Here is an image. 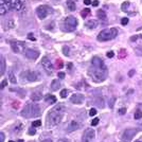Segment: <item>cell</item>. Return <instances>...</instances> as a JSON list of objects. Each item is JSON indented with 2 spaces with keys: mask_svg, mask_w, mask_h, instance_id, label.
<instances>
[{
  "mask_svg": "<svg viewBox=\"0 0 142 142\" xmlns=\"http://www.w3.org/2000/svg\"><path fill=\"white\" fill-rule=\"evenodd\" d=\"M88 74L92 79L93 82L102 83L106 77H107V68L104 65V62L98 57L94 56L91 60V66L88 70Z\"/></svg>",
  "mask_w": 142,
  "mask_h": 142,
  "instance_id": "6da1fadb",
  "label": "cell"
},
{
  "mask_svg": "<svg viewBox=\"0 0 142 142\" xmlns=\"http://www.w3.org/2000/svg\"><path fill=\"white\" fill-rule=\"evenodd\" d=\"M65 111H66V108L63 104H58V105H55L54 107L48 113V116H47V122H48V126L49 127H52V126H55L57 125L64 115H65Z\"/></svg>",
  "mask_w": 142,
  "mask_h": 142,
  "instance_id": "7a4b0ae2",
  "label": "cell"
},
{
  "mask_svg": "<svg viewBox=\"0 0 142 142\" xmlns=\"http://www.w3.org/2000/svg\"><path fill=\"white\" fill-rule=\"evenodd\" d=\"M40 107L35 103H27L24 105L23 109L21 110V116L26 119L30 118H36L40 116Z\"/></svg>",
  "mask_w": 142,
  "mask_h": 142,
  "instance_id": "3957f363",
  "label": "cell"
},
{
  "mask_svg": "<svg viewBox=\"0 0 142 142\" xmlns=\"http://www.w3.org/2000/svg\"><path fill=\"white\" fill-rule=\"evenodd\" d=\"M117 35H118L117 28H110V29H107V30H103L98 35V40H100V42L111 40L117 36Z\"/></svg>",
  "mask_w": 142,
  "mask_h": 142,
  "instance_id": "277c9868",
  "label": "cell"
},
{
  "mask_svg": "<svg viewBox=\"0 0 142 142\" xmlns=\"http://www.w3.org/2000/svg\"><path fill=\"white\" fill-rule=\"evenodd\" d=\"M78 27V19L74 16H68L62 23V30L65 32H72Z\"/></svg>",
  "mask_w": 142,
  "mask_h": 142,
  "instance_id": "5b68a950",
  "label": "cell"
},
{
  "mask_svg": "<svg viewBox=\"0 0 142 142\" xmlns=\"http://www.w3.org/2000/svg\"><path fill=\"white\" fill-rule=\"evenodd\" d=\"M21 78L29 82H35L42 80L40 74L38 72H35V71H24V72L21 73Z\"/></svg>",
  "mask_w": 142,
  "mask_h": 142,
  "instance_id": "8992f818",
  "label": "cell"
},
{
  "mask_svg": "<svg viewBox=\"0 0 142 142\" xmlns=\"http://www.w3.org/2000/svg\"><path fill=\"white\" fill-rule=\"evenodd\" d=\"M53 11L50 7L48 6H39L37 9H36V14L37 16L40 18V19H45L48 17L49 14H51Z\"/></svg>",
  "mask_w": 142,
  "mask_h": 142,
  "instance_id": "52a82bcc",
  "label": "cell"
},
{
  "mask_svg": "<svg viewBox=\"0 0 142 142\" xmlns=\"http://www.w3.org/2000/svg\"><path fill=\"white\" fill-rule=\"evenodd\" d=\"M137 131L138 130L136 128H127V129H125L123 131V134H122V140H123V142H129L136 136Z\"/></svg>",
  "mask_w": 142,
  "mask_h": 142,
  "instance_id": "ba28073f",
  "label": "cell"
},
{
  "mask_svg": "<svg viewBox=\"0 0 142 142\" xmlns=\"http://www.w3.org/2000/svg\"><path fill=\"white\" fill-rule=\"evenodd\" d=\"M42 66L44 68V70L46 71L49 75H51L53 73V64L51 63V60L47 56L43 57V59H42Z\"/></svg>",
  "mask_w": 142,
  "mask_h": 142,
  "instance_id": "9c48e42d",
  "label": "cell"
},
{
  "mask_svg": "<svg viewBox=\"0 0 142 142\" xmlns=\"http://www.w3.org/2000/svg\"><path fill=\"white\" fill-rule=\"evenodd\" d=\"M11 47H12V50L15 52V53H20L24 50L26 48V44L23 42H18V40H13L11 42Z\"/></svg>",
  "mask_w": 142,
  "mask_h": 142,
  "instance_id": "30bf717a",
  "label": "cell"
},
{
  "mask_svg": "<svg viewBox=\"0 0 142 142\" xmlns=\"http://www.w3.org/2000/svg\"><path fill=\"white\" fill-rule=\"evenodd\" d=\"M94 137H95V131L91 128H88V129L85 130V133L83 135L82 142H92Z\"/></svg>",
  "mask_w": 142,
  "mask_h": 142,
  "instance_id": "8fae6325",
  "label": "cell"
},
{
  "mask_svg": "<svg viewBox=\"0 0 142 142\" xmlns=\"http://www.w3.org/2000/svg\"><path fill=\"white\" fill-rule=\"evenodd\" d=\"M84 95L81 94V93H74L72 94V97H71L70 101L71 103H73V104H82L84 102Z\"/></svg>",
  "mask_w": 142,
  "mask_h": 142,
  "instance_id": "7c38bea8",
  "label": "cell"
},
{
  "mask_svg": "<svg viewBox=\"0 0 142 142\" xmlns=\"http://www.w3.org/2000/svg\"><path fill=\"white\" fill-rule=\"evenodd\" d=\"M24 55H26V57H28L30 59H36L39 56V53H38V51H35L32 49H27L24 51Z\"/></svg>",
  "mask_w": 142,
  "mask_h": 142,
  "instance_id": "4fadbf2b",
  "label": "cell"
},
{
  "mask_svg": "<svg viewBox=\"0 0 142 142\" xmlns=\"http://www.w3.org/2000/svg\"><path fill=\"white\" fill-rule=\"evenodd\" d=\"M23 4H24V0H12V2H11L12 9L17 10V11H20L21 8L23 7Z\"/></svg>",
  "mask_w": 142,
  "mask_h": 142,
  "instance_id": "5bb4252c",
  "label": "cell"
},
{
  "mask_svg": "<svg viewBox=\"0 0 142 142\" xmlns=\"http://www.w3.org/2000/svg\"><path fill=\"white\" fill-rule=\"evenodd\" d=\"M80 127H81V123H79L78 121H72L68 125V131H74V130L79 129Z\"/></svg>",
  "mask_w": 142,
  "mask_h": 142,
  "instance_id": "9a60e30c",
  "label": "cell"
},
{
  "mask_svg": "<svg viewBox=\"0 0 142 142\" xmlns=\"http://www.w3.org/2000/svg\"><path fill=\"white\" fill-rule=\"evenodd\" d=\"M86 27L88 29H90V30H93V29H95L98 27V21L94 20V19H90V20H88L86 22Z\"/></svg>",
  "mask_w": 142,
  "mask_h": 142,
  "instance_id": "2e32d148",
  "label": "cell"
},
{
  "mask_svg": "<svg viewBox=\"0 0 142 142\" xmlns=\"http://www.w3.org/2000/svg\"><path fill=\"white\" fill-rule=\"evenodd\" d=\"M31 99H32V101H34V102H37V101H40L42 99H43V94H42V92H33L32 94H31Z\"/></svg>",
  "mask_w": 142,
  "mask_h": 142,
  "instance_id": "e0dca14e",
  "label": "cell"
},
{
  "mask_svg": "<svg viewBox=\"0 0 142 142\" xmlns=\"http://www.w3.org/2000/svg\"><path fill=\"white\" fill-rule=\"evenodd\" d=\"M45 101L48 103V104H54L56 102V98L55 95L53 94H46L45 95Z\"/></svg>",
  "mask_w": 142,
  "mask_h": 142,
  "instance_id": "ac0fdd59",
  "label": "cell"
},
{
  "mask_svg": "<svg viewBox=\"0 0 142 142\" xmlns=\"http://www.w3.org/2000/svg\"><path fill=\"white\" fill-rule=\"evenodd\" d=\"M66 4H67L68 10L71 11V12H73V11L75 10V8H77V7H75V2L73 1V0H67Z\"/></svg>",
  "mask_w": 142,
  "mask_h": 142,
  "instance_id": "d6986e66",
  "label": "cell"
},
{
  "mask_svg": "<svg viewBox=\"0 0 142 142\" xmlns=\"http://www.w3.org/2000/svg\"><path fill=\"white\" fill-rule=\"evenodd\" d=\"M4 71H6V63H4L3 57L1 56V57H0V74L3 75Z\"/></svg>",
  "mask_w": 142,
  "mask_h": 142,
  "instance_id": "ffe728a7",
  "label": "cell"
},
{
  "mask_svg": "<svg viewBox=\"0 0 142 142\" xmlns=\"http://www.w3.org/2000/svg\"><path fill=\"white\" fill-rule=\"evenodd\" d=\"M58 88H60V83H59L58 80H54V81L51 83V89L55 91V90H57Z\"/></svg>",
  "mask_w": 142,
  "mask_h": 142,
  "instance_id": "44dd1931",
  "label": "cell"
},
{
  "mask_svg": "<svg viewBox=\"0 0 142 142\" xmlns=\"http://www.w3.org/2000/svg\"><path fill=\"white\" fill-rule=\"evenodd\" d=\"M129 6H130V2L125 1V2H123V3H122V6H121V10H122L123 12H127V11H128Z\"/></svg>",
  "mask_w": 142,
  "mask_h": 142,
  "instance_id": "7402d4cb",
  "label": "cell"
},
{
  "mask_svg": "<svg viewBox=\"0 0 142 142\" xmlns=\"http://www.w3.org/2000/svg\"><path fill=\"white\" fill-rule=\"evenodd\" d=\"M97 16H98V18H100V19H105V18H106V13H105L103 10H99V11L97 12Z\"/></svg>",
  "mask_w": 142,
  "mask_h": 142,
  "instance_id": "603a6c76",
  "label": "cell"
},
{
  "mask_svg": "<svg viewBox=\"0 0 142 142\" xmlns=\"http://www.w3.org/2000/svg\"><path fill=\"white\" fill-rule=\"evenodd\" d=\"M134 117H135V119H136V120L141 119V118H142V111H141L140 109H138V110L135 113V116H134Z\"/></svg>",
  "mask_w": 142,
  "mask_h": 142,
  "instance_id": "cb8c5ba5",
  "label": "cell"
},
{
  "mask_svg": "<svg viewBox=\"0 0 142 142\" xmlns=\"http://www.w3.org/2000/svg\"><path fill=\"white\" fill-rule=\"evenodd\" d=\"M10 81H11L12 84H16L17 83V80H16V78H15L13 72H10Z\"/></svg>",
  "mask_w": 142,
  "mask_h": 142,
  "instance_id": "d4e9b609",
  "label": "cell"
},
{
  "mask_svg": "<svg viewBox=\"0 0 142 142\" xmlns=\"http://www.w3.org/2000/svg\"><path fill=\"white\" fill-rule=\"evenodd\" d=\"M89 14H90V10L89 9H84L82 11V17H84V18H86L87 15H89Z\"/></svg>",
  "mask_w": 142,
  "mask_h": 142,
  "instance_id": "484cf974",
  "label": "cell"
},
{
  "mask_svg": "<svg viewBox=\"0 0 142 142\" xmlns=\"http://www.w3.org/2000/svg\"><path fill=\"white\" fill-rule=\"evenodd\" d=\"M63 66H64L63 62H62L60 59H57V60H56V63H55V67H56L57 69H62V68H63Z\"/></svg>",
  "mask_w": 142,
  "mask_h": 142,
  "instance_id": "4316f807",
  "label": "cell"
},
{
  "mask_svg": "<svg viewBox=\"0 0 142 142\" xmlns=\"http://www.w3.org/2000/svg\"><path fill=\"white\" fill-rule=\"evenodd\" d=\"M67 95H68V90L67 89H63L60 91V98L62 99H65V98H67Z\"/></svg>",
  "mask_w": 142,
  "mask_h": 142,
  "instance_id": "83f0119b",
  "label": "cell"
},
{
  "mask_svg": "<svg viewBox=\"0 0 142 142\" xmlns=\"http://www.w3.org/2000/svg\"><path fill=\"white\" fill-rule=\"evenodd\" d=\"M32 125H33V127H39V126L42 125V121H40V120H37V121H34V122L32 123Z\"/></svg>",
  "mask_w": 142,
  "mask_h": 142,
  "instance_id": "f1b7e54d",
  "label": "cell"
},
{
  "mask_svg": "<svg viewBox=\"0 0 142 142\" xmlns=\"http://www.w3.org/2000/svg\"><path fill=\"white\" fill-rule=\"evenodd\" d=\"M63 52H64V54H65L66 56H69V47L65 46V47L63 48Z\"/></svg>",
  "mask_w": 142,
  "mask_h": 142,
  "instance_id": "f546056e",
  "label": "cell"
},
{
  "mask_svg": "<svg viewBox=\"0 0 142 142\" xmlns=\"http://www.w3.org/2000/svg\"><path fill=\"white\" fill-rule=\"evenodd\" d=\"M35 133H36V129H35V127H32V128H30V129H29V131H28V135H30V136H33V135H35Z\"/></svg>",
  "mask_w": 142,
  "mask_h": 142,
  "instance_id": "4dcf8cb0",
  "label": "cell"
},
{
  "mask_svg": "<svg viewBox=\"0 0 142 142\" xmlns=\"http://www.w3.org/2000/svg\"><path fill=\"white\" fill-rule=\"evenodd\" d=\"M115 101H116V99H115V98H111V99L109 100V103H108V105H109V107H110V108H113V107H114Z\"/></svg>",
  "mask_w": 142,
  "mask_h": 142,
  "instance_id": "1f68e13d",
  "label": "cell"
},
{
  "mask_svg": "<svg viewBox=\"0 0 142 142\" xmlns=\"http://www.w3.org/2000/svg\"><path fill=\"white\" fill-rule=\"evenodd\" d=\"M28 38H29L30 40H32V42H35V40H36V38L34 37V35H33L32 33H29V34H28Z\"/></svg>",
  "mask_w": 142,
  "mask_h": 142,
  "instance_id": "d6a6232c",
  "label": "cell"
},
{
  "mask_svg": "<svg viewBox=\"0 0 142 142\" xmlns=\"http://www.w3.org/2000/svg\"><path fill=\"white\" fill-rule=\"evenodd\" d=\"M127 23H128V18L125 17V18H122V19H121V24H122V26H126Z\"/></svg>",
  "mask_w": 142,
  "mask_h": 142,
  "instance_id": "836d02e7",
  "label": "cell"
},
{
  "mask_svg": "<svg viewBox=\"0 0 142 142\" xmlns=\"http://www.w3.org/2000/svg\"><path fill=\"white\" fill-rule=\"evenodd\" d=\"M95 114H97V109L95 108H91L90 109V111H89V116H95Z\"/></svg>",
  "mask_w": 142,
  "mask_h": 142,
  "instance_id": "e575fe53",
  "label": "cell"
},
{
  "mask_svg": "<svg viewBox=\"0 0 142 142\" xmlns=\"http://www.w3.org/2000/svg\"><path fill=\"white\" fill-rule=\"evenodd\" d=\"M98 123H99V118H95V119H93V120H92L91 125H92V126H95Z\"/></svg>",
  "mask_w": 142,
  "mask_h": 142,
  "instance_id": "d590c367",
  "label": "cell"
},
{
  "mask_svg": "<svg viewBox=\"0 0 142 142\" xmlns=\"http://www.w3.org/2000/svg\"><path fill=\"white\" fill-rule=\"evenodd\" d=\"M114 55H115L114 51H108V52H107V57L111 58V57H114Z\"/></svg>",
  "mask_w": 142,
  "mask_h": 142,
  "instance_id": "8d00e7d4",
  "label": "cell"
},
{
  "mask_svg": "<svg viewBox=\"0 0 142 142\" xmlns=\"http://www.w3.org/2000/svg\"><path fill=\"white\" fill-rule=\"evenodd\" d=\"M125 113H126V108H120L119 109V114L120 115H125Z\"/></svg>",
  "mask_w": 142,
  "mask_h": 142,
  "instance_id": "74e56055",
  "label": "cell"
},
{
  "mask_svg": "<svg viewBox=\"0 0 142 142\" xmlns=\"http://www.w3.org/2000/svg\"><path fill=\"white\" fill-rule=\"evenodd\" d=\"M3 141H4V135L1 131V133H0V142H3Z\"/></svg>",
  "mask_w": 142,
  "mask_h": 142,
  "instance_id": "f35d334b",
  "label": "cell"
},
{
  "mask_svg": "<svg viewBox=\"0 0 142 142\" xmlns=\"http://www.w3.org/2000/svg\"><path fill=\"white\" fill-rule=\"evenodd\" d=\"M13 26H14L13 20H10V21H9V24H8V27H7V30H9V29H10V27H13Z\"/></svg>",
  "mask_w": 142,
  "mask_h": 142,
  "instance_id": "ab89813d",
  "label": "cell"
},
{
  "mask_svg": "<svg viewBox=\"0 0 142 142\" xmlns=\"http://www.w3.org/2000/svg\"><path fill=\"white\" fill-rule=\"evenodd\" d=\"M12 105H13V107H14L15 109H17V108H18V102H13V104H12Z\"/></svg>",
  "mask_w": 142,
  "mask_h": 142,
  "instance_id": "60d3db41",
  "label": "cell"
},
{
  "mask_svg": "<svg viewBox=\"0 0 142 142\" xmlns=\"http://www.w3.org/2000/svg\"><path fill=\"white\" fill-rule=\"evenodd\" d=\"M58 78L59 79H64L65 78V73L64 72H58Z\"/></svg>",
  "mask_w": 142,
  "mask_h": 142,
  "instance_id": "b9f144b4",
  "label": "cell"
},
{
  "mask_svg": "<svg viewBox=\"0 0 142 142\" xmlns=\"http://www.w3.org/2000/svg\"><path fill=\"white\" fill-rule=\"evenodd\" d=\"M21 128H22V125H21V124H19V125H18V127H16V128H15V133H18V131H19V129H21Z\"/></svg>",
  "mask_w": 142,
  "mask_h": 142,
  "instance_id": "7bdbcfd3",
  "label": "cell"
},
{
  "mask_svg": "<svg viewBox=\"0 0 142 142\" xmlns=\"http://www.w3.org/2000/svg\"><path fill=\"white\" fill-rule=\"evenodd\" d=\"M84 3H85L86 6H88V4H92L91 0H84Z\"/></svg>",
  "mask_w": 142,
  "mask_h": 142,
  "instance_id": "ee69618b",
  "label": "cell"
},
{
  "mask_svg": "<svg viewBox=\"0 0 142 142\" xmlns=\"http://www.w3.org/2000/svg\"><path fill=\"white\" fill-rule=\"evenodd\" d=\"M92 6L93 7H98L99 6V1H98V0H94V1L92 2Z\"/></svg>",
  "mask_w": 142,
  "mask_h": 142,
  "instance_id": "f6af8a7d",
  "label": "cell"
},
{
  "mask_svg": "<svg viewBox=\"0 0 142 142\" xmlns=\"http://www.w3.org/2000/svg\"><path fill=\"white\" fill-rule=\"evenodd\" d=\"M134 73H135V70H130L129 72H128V75H129V77H133V75H134Z\"/></svg>",
  "mask_w": 142,
  "mask_h": 142,
  "instance_id": "bcb514c9",
  "label": "cell"
},
{
  "mask_svg": "<svg viewBox=\"0 0 142 142\" xmlns=\"http://www.w3.org/2000/svg\"><path fill=\"white\" fill-rule=\"evenodd\" d=\"M58 142H70V141H69L68 139H59Z\"/></svg>",
  "mask_w": 142,
  "mask_h": 142,
  "instance_id": "7dc6e473",
  "label": "cell"
},
{
  "mask_svg": "<svg viewBox=\"0 0 142 142\" xmlns=\"http://www.w3.org/2000/svg\"><path fill=\"white\" fill-rule=\"evenodd\" d=\"M7 86V81H3L2 83H1V88H3V87H6Z\"/></svg>",
  "mask_w": 142,
  "mask_h": 142,
  "instance_id": "c3c4849f",
  "label": "cell"
},
{
  "mask_svg": "<svg viewBox=\"0 0 142 142\" xmlns=\"http://www.w3.org/2000/svg\"><path fill=\"white\" fill-rule=\"evenodd\" d=\"M42 142H52V140H51V139H47V140H44V141H42Z\"/></svg>",
  "mask_w": 142,
  "mask_h": 142,
  "instance_id": "681fc988",
  "label": "cell"
},
{
  "mask_svg": "<svg viewBox=\"0 0 142 142\" xmlns=\"http://www.w3.org/2000/svg\"><path fill=\"white\" fill-rule=\"evenodd\" d=\"M135 142H142V137H141V138H139L138 140H136Z\"/></svg>",
  "mask_w": 142,
  "mask_h": 142,
  "instance_id": "f907efd6",
  "label": "cell"
},
{
  "mask_svg": "<svg viewBox=\"0 0 142 142\" xmlns=\"http://www.w3.org/2000/svg\"><path fill=\"white\" fill-rule=\"evenodd\" d=\"M71 68H72V64H69L68 65V69H71Z\"/></svg>",
  "mask_w": 142,
  "mask_h": 142,
  "instance_id": "816d5d0a",
  "label": "cell"
},
{
  "mask_svg": "<svg viewBox=\"0 0 142 142\" xmlns=\"http://www.w3.org/2000/svg\"><path fill=\"white\" fill-rule=\"evenodd\" d=\"M9 142H14V141H9Z\"/></svg>",
  "mask_w": 142,
  "mask_h": 142,
  "instance_id": "f5cc1de1",
  "label": "cell"
}]
</instances>
